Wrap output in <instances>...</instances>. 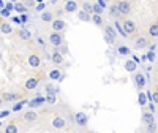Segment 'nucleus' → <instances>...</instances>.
<instances>
[{"label":"nucleus","instance_id":"38","mask_svg":"<svg viewBox=\"0 0 158 133\" xmlns=\"http://www.w3.org/2000/svg\"><path fill=\"white\" fill-rule=\"evenodd\" d=\"M44 8H46V3H43V2H40L38 5H35V10H36V11H43Z\"/></svg>","mask_w":158,"mask_h":133},{"label":"nucleus","instance_id":"17","mask_svg":"<svg viewBox=\"0 0 158 133\" xmlns=\"http://www.w3.org/2000/svg\"><path fill=\"white\" fill-rule=\"evenodd\" d=\"M149 35H150L152 38L158 36V24L156 22H152L150 25H149Z\"/></svg>","mask_w":158,"mask_h":133},{"label":"nucleus","instance_id":"22","mask_svg":"<svg viewBox=\"0 0 158 133\" xmlns=\"http://www.w3.org/2000/svg\"><path fill=\"white\" fill-rule=\"evenodd\" d=\"M17 98H19V97H17L16 93H10V92L3 93V97H2V100H3V101H16Z\"/></svg>","mask_w":158,"mask_h":133},{"label":"nucleus","instance_id":"52","mask_svg":"<svg viewBox=\"0 0 158 133\" xmlns=\"http://www.w3.org/2000/svg\"><path fill=\"white\" fill-rule=\"evenodd\" d=\"M0 128H2V120H0Z\"/></svg>","mask_w":158,"mask_h":133},{"label":"nucleus","instance_id":"46","mask_svg":"<svg viewBox=\"0 0 158 133\" xmlns=\"http://www.w3.org/2000/svg\"><path fill=\"white\" fill-rule=\"evenodd\" d=\"M13 22H16V24H21V21H19V16H14V17H13Z\"/></svg>","mask_w":158,"mask_h":133},{"label":"nucleus","instance_id":"33","mask_svg":"<svg viewBox=\"0 0 158 133\" xmlns=\"http://www.w3.org/2000/svg\"><path fill=\"white\" fill-rule=\"evenodd\" d=\"M5 131H6V133H16V131H17V127L14 125V124H10V125L5 127Z\"/></svg>","mask_w":158,"mask_h":133},{"label":"nucleus","instance_id":"54","mask_svg":"<svg viewBox=\"0 0 158 133\" xmlns=\"http://www.w3.org/2000/svg\"><path fill=\"white\" fill-rule=\"evenodd\" d=\"M109 2H112V0H109Z\"/></svg>","mask_w":158,"mask_h":133},{"label":"nucleus","instance_id":"7","mask_svg":"<svg viewBox=\"0 0 158 133\" xmlns=\"http://www.w3.org/2000/svg\"><path fill=\"white\" fill-rule=\"evenodd\" d=\"M78 2L76 0H67V2H65V6H63V10L67 13H76L78 11Z\"/></svg>","mask_w":158,"mask_h":133},{"label":"nucleus","instance_id":"31","mask_svg":"<svg viewBox=\"0 0 158 133\" xmlns=\"http://www.w3.org/2000/svg\"><path fill=\"white\" fill-rule=\"evenodd\" d=\"M46 101L51 103V104H54V103H55V93H54V92H48V95H46Z\"/></svg>","mask_w":158,"mask_h":133},{"label":"nucleus","instance_id":"5","mask_svg":"<svg viewBox=\"0 0 158 133\" xmlns=\"http://www.w3.org/2000/svg\"><path fill=\"white\" fill-rule=\"evenodd\" d=\"M134 84H136V87L139 90H142L145 87V84H147V78L142 74V73H136L134 74Z\"/></svg>","mask_w":158,"mask_h":133},{"label":"nucleus","instance_id":"27","mask_svg":"<svg viewBox=\"0 0 158 133\" xmlns=\"http://www.w3.org/2000/svg\"><path fill=\"white\" fill-rule=\"evenodd\" d=\"M145 59H147L149 62H152V63H153V62L156 60V54H155V51H149V52L145 54Z\"/></svg>","mask_w":158,"mask_h":133},{"label":"nucleus","instance_id":"23","mask_svg":"<svg viewBox=\"0 0 158 133\" xmlns=\"http://www.w3.org/2000/svg\"><path fill=\"white\" fill-rule=\"evenodd\" d=\"M78 17L81 19V21H84V22H89L90 21V14L87 11H84V10H81V11L78 13Z\"/></svg>","mask_w":158,"mask_h":133},{"label":"nucleus","instance_id":"37","mask_svg":"<svg viewBox=\"0 0 158 133\" xmlns=\"http://www.w3.org/2000/svg\"><path fill=\"white\" fill-rule=\"evenodd\" d=\"M147 131H156V124H147Z\"/></svg>","mask_w":158,"mask_h":133},{"label":"nucleus","instance_id":"21","mask_svg":"<svg viewBox=\"0 0 158 133\" xmlns=\"http://www.w3.org/2000/svg\"><path fill=\"white\" fill-rule=\"evenodd\" d=\"M43 103H44V98H43V97H36V98H33V100L29 103V106H30V108H36V106H41Z\"/></svg>","mask_w":158,"mask_h":133},{"label":"nucleus","instance_id":"2","mask_svg":"<svg viewBox=\"0 0 158 133\" xmlns=\"http://www.w3.org/2000/svg\"><path fill=\"white\" fill-rule=\"evenodd\" d=\"M48 40H49V43H51L52 46H55V48H59V46L63 44V38H62L60 32H52V33L49 35Z\"/></svg>","mask_w":158,"mask_h":133},{"label":"nucleus","instance_id":"43","mask_svg":"<svg viewBox=\"0 0 158 133\" xmlns=\"http://www.w3.org/2000/svg\"><path fill=\"white\" fill-rule=\"evenodd\" d=\"M46 90H48V92H55V89H54L52 84H48V86H46Z\"/></svg>","mask_w":158,"mask_h":133},{"label":"nucleus","instance_id":"44","mask_svg":"<svg viewBox=\"0 0 158 133\" xmlns=\"http://www.w3.org/2000/svg\"><path fill=\"white\" fill-rule=\"evenodd\" d=\"M97 3H98V5H101L103 8H106V0H97Z\"/></svg>","mask_w":158,"mask_h":133},{"label":"nucleus","instance_id":"8","mask_svg":"<svg viewBox=\"0 0 158 133\" xmlns=\"http://www.w3.org/2000/svg\"><path fill=\"white\" fill-rule=\"evenodd\" d=\"M67 28V22L63 21V19H54L52 21V30L54 32H62Z\"/></svg>","mask_w":158,"mask_h":133},{"label":"nucleus","instance_id":"42","mask_svg":"<svg viewBox=\"0 0 158 133\" xmlns=\"http://www.w3.org/2000/svg\"><path fill=\"white\" fill-rule=\"evenodd\" d=\"M10 13H11V11H8V10H3V8L0 10V14H2V16H5V17H8V16H10Z\"/></svg>","mask_w":158,"mask_h":133},{"label":"nucleus","instance_id":"45","mask_svg":"<svg viewBox=\"0 0 158 133\" xmlns=\"http://www.w3.org/2000/svg\"><path fill=\"white\" fill-rule=\"evenodd\" d=\"M24 5H25V6H35V5H33V0H25Z\"/></svg>","mask_w":158,"mask_h":133},{"label":"nucleus","instance_id":"11","mask_svg":"<svg viewBox=\"0 0 158 133\" xmlns=\"http://www.w3.org/2000/svg\"><path fill=\"white\" fill-rule=\"evenodd\" d=\"M29 65L33 66V68H38V66L41 65V59L38 54H30L29 55Z\"/></svg>","mask_w":158,"mask_h":133},{"label":"nucleus","instance_id":"28","mask_svg":"<svg viewBox=\"0 0 158 133\" xmlns=\"http://www.w3.org/2000/svg\"><path fill=\"white\" fill-rule=\"evenodd\" d=\"M49 78H51L52 81H55V79H60V78H62V74H60V71H59V70H52V71L49 73Z\"/></svg>","mask_w":158,"mask_h":133},{"label":"nucleus","instance_id":"32","mask_svg":"<svg viewBox=\"0 0 158 133\" xmlns=\"http://www.w3.org/2000/svg\"><path fill=\"white\" fill-rule=\"evenodd\" d=\"M130 52V48H127V46H119V54H122V55H128Z\"/></svg>","mask_w":158,"mask_h":133},{"label":"nucleus","instance_id":"48","mask_svg":"<svg viewBox=\"0 0 158 133\" xmlns=\"http://www.w3.org/2000/svg\"><path fill=\"white\" fill-rule=\"evenodd\" d=\"M36 41H38V44H40V46H44V40H43V38H38Z\"/></svg>","mask_w":158,"mask_h":133},{"label":"nucleus","instance_id":"53","mask_svg":"<svg viewBox=\"0 0 158 133\" xmlns=\"http://www.w3.org/2000/svg\"><path fill=\"white\" fill-rule=\"evenodd\" d=\"M36 2H43V0H36Z\"/></svg>","mask_w":158,"mask_h":133},{"label":"nucleus","instance_id":"3","mask_svg":"<svg viewBox=\"0 0 158 133\" xmlns=\"http://www.w3.org/2000/svg\"><path fill=\"white\" fill-rule=\"evenodd\" d=\"M122 27H123V30H125L127 35H131V33H134V32L138 30L136 22H133L131 19H125V22L122 24Z\"/></svg>","mask_w":158,"mask_h":133},{"label":"nucleus","instance_id":"50","mask_svg":"<svg viewBox=\"0 0 158 133\" xmlns=\"http://www.w3.org/2000/svg\"><path fill=\"white\" fill-rule=\"evenodd\" d=\"M2 103H3V100H2V98H0V106H2Z\"/></svg>","mask_w":158,"mask_h":133},{"label":"nucleus","instance_id":"51","mask_svg":"<svg viewBox=\"0 0 158 133\" xmlns=\"http://www.w3.org/2000/svg\"><path fill=\"white\" fill-rule=\"evenodd\" d=\"M55 2H57V0H51V3H55Z\"/></svg>","mask_w":158,"mask_h":133},{"label":"nucleus","instance_id":"24","mask_svg":"<svg viewBox=\"0 0 158 133\" xmlns=\"http://www.w3.org/2000/svg\"><path fill=\"white\" fill-rule=\"evenodd\" d=\"M27 103H29V101H27V100H21V101H17L16 104H14V106H13V111L16 112V111H21L24 106H25V104Z\"/></svg>","mask_w":158,"mask_h":133},{"label":"nucleus","instance_id":"10","mask_svg":"<svg viewBox=\"0 0 158 133\" xmlns=\"http://www.w3.org/2000/svg\"><path fill=\"white\" fill-rule=\"evenodd\" d=\"M147 46H149V40L145 36H139V38L134 40V48L136 49H144V48H147Z\"/></svg>","mask_w":158,"mask_h":133},{"label":"nucleus","instance_id":"12","mask_svg":"<svg viewBox=\"0 0 158 133\" xmlns=\"http://www.w3.org/2000/svg\"><path fill=\"white\" fill-rule=\"evenodd\" d=\"M51 60L55 63V65H62L63 63V54L60 51H54L52 55H51Z\"/></svg>","mask_w":158,"mask_h":133},{"label":"nucleus","instance_id":"9","mask_svg":"<svg viewBox=\"0 0 158 133\" xmlns=\"http://www.w3.org/2000/svg\"><path fill=\"white\" fill-rule=\"evenodd\" d=\"M36 87H38V78H29V79L25 81V84H24V89L25 90H33Z\"/></svg>","mask_w":158,"mask_h":133},{"label":"nucleus","instance_id":"20","mask_svg":"<svg viewBox=\"0 0 158 133\" xmlns=\"http://www.w3.org/2000/svg\"><path fill=\"white\" fill-rule=\"evenodd\" d=\"M90 21L94 22L95 25H101V24H103V17H101V14L94 13V14H90Z\"/></svg>","mask_w":158,"mask_h":133},{"label":"nucleus","instance_id":"15","mask_svg":"<svg viewBox=\"0 0 158 133\" xmlns=\"http://www.w3.org/2000/svg\"><path fill=\"white\" fill-rule=\"evenodd\" d=\"M0 32H2L3 35H10V33L13 32L11 24H8V22H2V24H0Z\"/></svg>","mask_w":158,"mask_h":133},{"label":"nucleus","instance_id":"16","mask_svg":"<svg viewBox=\"0 0 158 133\" xmlns=\"http://www.w3.org/2000/svg\"><path fill=\"white\" fill-rule=\"evenodd\" d=\"M24 119H25L27 122H35L36 119H38V114H36L35 111H27V112L24 114Z\"/></svg>","mask_w":158,"mask_h":133},{"label":"nucleus","instance_id":"19","mask_svg":"<svg viewBox=\"0 0 158 133\" xmlns=\"http://www.w3.org/2000/svg\"><path fill=\"white\" fill-rule=\"evenodd\" d=\"M125 68H127V71H130V73H134L136 68H138V63H136L134 60H127V62H125Z\"/></svg>","mask_w":158,"mask_h":133},{"label":"nucleus","instance_id":"26","mask_svg":"<svg viewBox=\"0 0 158 133\" xmlns=\"http://www.w3.org/2000/svg\"><path fill=\"white\" fill-rule=\"evenodd\" d=\"M138 101H139V104H141V106H144V104L147 103L145 92H141V90H139V95H138Z\"/></svg>","mask_w":158,"mask_h":133},{"label":"nucleus","instance_id":"30","mask_svg":"<svg viewBox=\"0 0 158 133\" xmlns=\"http://www.w3.org/2000/svg\"><path fill=\"white\" fill-rule=\"evenodd\" d=\"M19 36L22 38V40H30V32L29 30H25V28H22V30H19Z\"/></svg>","mask_w":158,"mask_h":133},{"label":"nucleus","instance_id":"49","mask_svg":"<svg viewBox=\"0 0 158 133\" xmlns=\"http://www.w3.org/2000/svg\"><path fill=\"white\" fill-rule=\"evenodd\" d=\"M5 6V2H3V0H0V10H2Z\"/></svg>","mask_w":158,"mask_h":133},{"label":"nucleus","instance_id":"47","mask_svg":"<svg viewBox=\"0 0 158 133\" xmlns=\"http://www.w3.org/2000/svg\"><path fill=\"white\" fill-rule=\"evenodd\" d=\"M8 114H10V112H8V111H3L2 114H0V119H2V117H6V116H8Z\"/></svg>","mask_w":158,"mask_h":133},{"label":"nucleus","instance_id":"13","mask_svg":"<svg viewBox=\"0 0 158 133\" xmlns=\"http://www.w3.org/2000/svg\"><path fill=\"white\" fill-rule=\"evenodd\" d=\"M40 19H41L43 22H51L52 19H54V13L49 11V10H46V11L41 13V17H40Z\"/></svg>","mask_w":158,"mask_h":133},{"label":"nucleus","instance_id":"40","mask_svg":"<svg viewBox=\"0 0 158 133\" xmlns=\"http://www.w3.org/2000/svg\"><path fill=\"white\" fill-rule=\"evenodd\" d=\"M149 111L155 112V111H156V103H150V104H149Z\"/></svg>","mask_w":158,"mask_h":133},{"label":"nucleus","instance_id":"41","mask_svg":"<svg viewBox=\"0 0 158 133\" xmlns=\"http://www.w3.org/2000/svg\"><path fill=\"white\" fill-rule=\"evenodd\" d=\"M13 8H14L13 2H10V3H5V10H8V11H13Z\"/></svg>","mask_w":158,"mask_h":133},{"label":"nucleus","instance_id":"1","mask_svg":"<svg viewBox=\"0 0 158 133\" xmlns=\"http://www.w3.org/2000/svg\"><path fill=\"white\" fill-rule=\"evenodd\" d=\"M116 6H117L119 14H122V16H128L130 11H131V5H130L127 0H122V2H119Z\"/></svg>","mask_w":158,"mask_h":133},{"label":"nucleus","instance_id":"34","mask_svg":"<svg viewBox=\"0 0 158 133\" xmlns=\"http://www.w3.org/2000/svg\"><path fill=\"white\" fill-rule=\"evenodd\" d=\"M114 25H116V28L119 30V33H120V35H122V36H127V33H125V30H123V27L119 24V21H116V22H114Z\"/></svg>","mask_w":158,"mask_h":133},{"label":"nucleus","instance_id":"25","mask_svg":"<svg viewBox=\"0 0 158 133\" xmlns=\"http://www.w3.org/2000/svg\"><path fill=\"white\" fill-rule=\"evenodd\" d=\"M103 11H105V8L101 6V5H98V3H94V5H92V13H97V14H103Z\"/></svg>","mask_w":158,"mask_h":133},{"label":"nucleus","instance_id":"14","mask_svg":"<svg viewBox=\"0 0 158 133\" xmlns=\"http://www.w3.org/2000/svg\"><path fill=\"white\" fill-rule=\"evenodd\" d=\"M142 122H144V124H153V122H155V114L150 112V111L144 112V114H142Z\"/></svg>","mask_w":158,"mask_h":133},{"label":"nucleus","instance_id":"6","mask_svg":"<svg viewBox=\"0 0 158 133\" xmlns=\"http://www.w3.org/2000/svg\"><path fill=\"white\" fill-rule=\"evenodd\" d=\"M52 127H54L55 130H62V128L67 127V120H65L62 116H55V117L52 119Z\"/></svg>","mask_w":158,"mask_h":133},{"label":"nucleus","instance_id":"4","mask_svg":"<svg viewBox=\"0 0 158 133\" xmlns=\"http://www.w3.org/2000/svg\"><path fill=\"white\" fill-rule=\"evenodd\" d=\"M74 122H76L79 127H86L89 124V116L86 112H76L74 114Z\"/></svg>","mask_w":158,"mask_h":133},{"label":"nucleus","instance_id":"36","mask_svg":"<svg viewBox=\"0 0 158 133\" xmlns=\"http://www.w3.org/2000/svg\"><path fill=\"white\" fill-rule=\"evenodd\" d=\"M19 21H21V24H25L27 21H29V16H27V13H22V14L19 16Z\"/></svg>","mask_w":158,"mask_h":133},{"label":"nucleus","instance_id":"18","mask_svg":"<svg viewBox=\"0 0 158 133\" xmlns=\"http://www.w3.org/2000/svg\"><path fill=\"white\" fill-rule=\"evenodd\" d=\"M105 35H108L109 38H112V40H116L117 32L114 30V27H112V25H106V27H105Z\"/></svg>","mask_w":158,"mask_h":133},{"label":"nucleus","instance_id":"29","mask_svg":"<svg viewBox=\"0 0 158 133\" xmlns=\"http://www.w3.org/2000/svg\"><path fill=\"white\" fill-rule=\"evenodd\" d=\"M13 10H16L17 13H25V11H27V6H25L24 3H16Z\"/></svg>","mask_w":158,"mask_h":133},{"label":"nucleus","instance_id":"39","mask_svg":"<svg viewBox=\"0 0 158 133\" xmlns=\"http://www.w3.org/2000/svg\"><path fill=\"white\" fill-rule=\"evenodd\" d=\"M111 14H112L114 17L119 14V11H117V6H116V5H112V6H111Z\"/></svg>","mask_w":158,"mask_h":133},{"label":"nucleus","instance_id":"35","mask_svg":"<svg viewBox=\"0 0 158 133\" xmlns=\"http://www.w3.org/2000/svg\"><path fill=\"white\" fill-rule=\"evenodd\" d=\"M82 10H84V11H87L89 14H92V3L84 2V3H82Z\"/></svg>","mask_w":158,"mask_h":133}]
</instances>
